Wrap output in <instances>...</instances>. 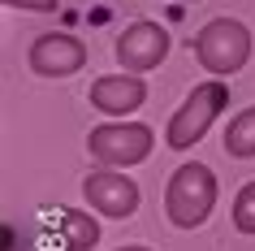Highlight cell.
I'll list each match as a JSON object with an SVG mask.
<instances>
[{
  "mask_svg": "<svg viewBox=\"0 0 255 251\" xmlns=\"http://www.w3.org/2000/svg\"><path fill=\"white\" fill-rule=\"evenodd\" d=\"M216 208V173L199 160H190L182 169H173L169 186H164V212L177 230H199Z\"/></svg>",
  "mask_w": 255,
  "mask_h": 251,
  "instance_id": "6da1fadb",
  "label": "cell"
},
{
  "mask_svg": "<svg viewBox=\"0 0 255 251\" xmlns=\"http://www.w3.org/2000/svg\"><path fill=\"white\" fill-rule=\"evenodd\" d=\"M225 104H229V87H225L221 78L199 82V87H195V91L182 100V108H177L173 117H169L164 143L173 147V152H186V147H195L203 134L212 130V121L225 113Z\"/></svg>",
  "mask_w": 255,
  "mask_h": 251,
  "instance_id": "7a4b0ae2",
  "label": "cell"
},
{
  "mask_svg": "<svg viewBox=\"0 0 255 251\" xmlns=\"http://www.w3.org/2000/svg\"><path fill=\"white\" fill-rule=\"evenodd\" d=\"M151 147H156L151 126H143V121H126V117L104 121V126H95V130L87 134V152H91V160L108 165V169L143 165V160L151 156Z\"/></svg>",
  "mask_w": 255,
  "mask_h": 251,
  "instance_id": "3957f363",
  "label": "cell"
},
{
  "mask_svg": "<svg viewBox=\"0 0 255 251\" xmlns=\"http://www.w3.org/2000/svg\"><path fill=\"white\" fill-rule=\"evenodd\" d=\"M195 56L203 69H212L216 78L238 74L251 61V30L234 22V17H212L208 26L195 35Z\"/></svg>",
  "mask_w": 255,
  "mask_h": 251,
  "instance_id": "277c9868",
  "label": "cell"
},
{
  "mask_svg": "<svg viewBox=\"0 0 255 251\" xmlns=\"http://www.w3.org/2000/svg\"><path fill=\"white\" fill-rule=\"evenodd\" d=\"M82 195H87L91 212L113 217V221L134 217V212H138V199H143V195H138V182L130 178V173H113L108 165L82 178Z\"/></svg>",
  "mask_w": 255,
  "mask_h": 251,
  "instance_id": "5b68a950",
  "label": "cell"
},
{
  "mask_svg": "<svg viewBox=\"0 0 255 251\" xmlns=\"http://www.w3.org/2000/svg\"><path fill=\"white\" fill-rule=\"evenodd\" d=\"M169 30L160 26V22H130V26L117 35V65L130 69V74H147V69H156L169 56Z\"/></svg>",
  "mask_w": 255,
  "mask_h": 251,
  "instance_id": "8992f818",
  "label": "cell"
},
{
  "mask_svg": "<svg viewBox=\"0 0 255 251\" xmlns=\"http://www.w3.org/2000/svg\"><path fill=\"white\" fill-rule=\"evenodd\" d=\"M26 65L39 74V78H69L87 65V43L78 35H65V30H52V35H39L26 52Z\"/></svg>",
  "mask_w": 255,
  "mask_h": 251,
  "instance_id": "52a82bcc",
  "label": "cell"
},
{
  "mask_svg": "<svg viewBox=\"0 0 255 251\" xmlns=\"http://www.w3.org/2000/svg\"><path fill=\"white\" fill-rule=\"evenodd\" d=\"M143 100H147V82L130 69L91 82V108H100L104 117H130L134 108H143Z\"/></svg>",
  "mask_w": 255,
  "mask_h": 251,
  "instance_id": "ba28073f",
  "label": "cell"
},
{
  "mask_svg": "<svg viewBox=\"0 0 255 251\" xmlns=\"http://www.w3.org/2000/svg\"><path fill=\"white\" fill-rule=\"evenodd\" d=\"M52 225L61 230V247L69 251H91L100 243V225H95L91 212H78V208H56Z\"/></svg>",
  "mask_w": 255,
  "mask_h": 251,
  "instance_id": "9c48e42d",
  "label": "cell"
},
{
  "mask_svg": "<svg viewBox=\"0 0 255 251\" xmlns=\"http://www.w3.org/2000/svg\"><path fill=\"white\" fill-rule=\"evenodd\" d=\"M225 152L234 160H251L255 156V104L242 108L238 117L225 126Z\"/></svg>",
  "mask_w": 255,
  "mask_h": 251,
  "instance_id": "30bf717a",
  "label": "cell"
},
{
  "mask_svg": "<svg viewBox=\"0 0 255 251\" xmlns=\"http://www.w3.org/2000/svg\"><path fill=\"white\" fill-rule=\"evenodd\" d=\"M229 217H234V230H238V234H255V182H247L238 195H234Z\"/></svg>",
  "mask_w": 255,
  "mask_h": 251,
  "instance_id": "8fae6325",
  "label": "cell"
},
{
  "mask_svg": "<svg viewBox=\"0 0 255 251\" xmlns=\"http://www.w3.org/2000/svg\"><path fill=\"white\" fill-rule=\"evenodd\" d=\"M9 9H26V13H56L61 0H4Z\"/></svg>",
  "mask_w": 255,
  "mask_h": 251,
  "instance_id": "7c38bea8",
  "label": "cell"
},
{
  "mask_svg": "<svg viewBox=\"0 0 255 251\" xmlns=\"http://www.w3.org/2000/svg\"><path fill=\"white\" fill-rule=\"evenodd\" d=\"M117 251H151V247H117Z\"/></svg>",
  "mask_w": 255,
  "mask_h": 251,
  "instance_id": "4fadbf2b",
  "label": "cell"
},
{
  "mask_svg": "<svg viewBox=\"0 0 255 251\" xmlns=\"http://www.w3.org/2000/svg\"><path fill=\"white\" fill-rule=\"evenodd\" d=\"M182 4H199V0H182Z\"/></svg>",
  "mask_w": 255,
  "mask_h": 251,
  "instance_id": "5bb4252c",
  "label": "cell"
}]
</instances>
